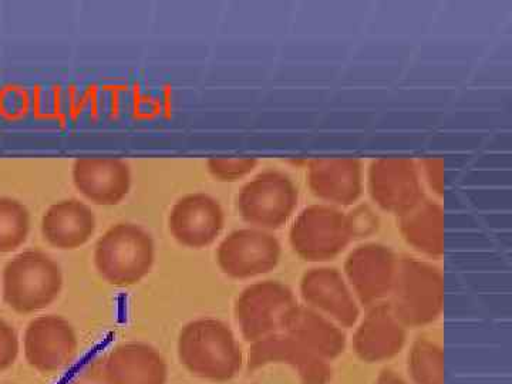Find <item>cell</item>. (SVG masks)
I'll use <instances>...</instances> for the list:
<instances>
[{"label":"cell","mask_w":512,"mask_h":384,"mask_svg":"<svg viewBox=\"0 0 512 384\" xmlns=\"http://www.w3.org/2000/svg\"><path fill=\"white\" fill-rule=\"evenodd\" d=\"M444 302V275L439 266L414 256H399L387 303L406 329L424 328L439 320Z\"/></svg>","instance_id":"2"},{"label":"cell","mask_w":512,"mask_h":384,"mask_svg":"<svg viewBox=\"0 0 512 384\" xmlns=\"http://www.w3.org/2000/svg\"><path fill=\"white\" fill-rule=\"evenodd\" d=\"M399 255L384 244L359 245L345 261L343 276L357 303L370 308L386 302L396 279Z\"/></svg>","instance_id":"9"},{"label":"cell","mask_w":512,"mask_h":384,"mask_svg":"<svg viewBox=\"0 0 512 384\" xmlns=\"http://www.w3.org/2000/svg\"><path fill=\"white\" fill-rule=\"evenodd\" d=\"M299 291L303 305L332 319L340 328H353L359 322V303L338 269L330 266L309 269L302 276Z\"/></svg>","instance_id":"12"},{"label":"cell","mask_w":512,"mask_h":384,"mask_svg":"<svg viewBox=\"0 0 512 384\" xmlns=\"http://www.w3.org/2000/svg\"><path fill=\"white\" fill-rule=\"evenodd\" d=\"M96 231L93 211L79 200H63L52 205L42 220L43 238L52 247L70 251L83 247Z\"/></svg>","instance_id":"20"},{"label":"cell","mask_w":512,"mask_h":384,"mask_svg":"<svg viewBox=\"0 0 512 384\" xmlns=\"http://www.w3.org/2000/svg\"><path fill=\"white\" fill-rule=\"evenodd\" d=\"M26 362L40 373L66 369L76 359L79 340L69 320L46 315L33 319L26 328Z\"/></svg>","instance_id":"11"},{"label":"cell","mask_w":512,"mask_h":384,"mask_svg":"<svg viewBox=\"0 0 512 384\" xmlns=\"http://www.w3.org/2000/svg\"><path fill=\"white\" fill-rule=\"evenodd\" d=\"M258 160L252 157L241 158H210L207 161L208 171L212 177L224 183H234L247 177L255 170Z\"/></svg>","instance_id":"24"},{"label":"cell","mask_w":512,"mask_h":384,"mask_svg":"<svg viewBox=\"0 0 512 384\" xmlns=\"http://www.w3.org/2000/svg\"><path fill=\"white\" fill-rule=\"evenodd\" d=\"M375 384H410L404 380L399 373L394 372L392 369H384L376 377Z\"/></svg>","instance_id":"28"},{"label":"cell","mask_w":512,"mask_h":384,"mask_svg":"<svg viewBox=\"0 0 512 384\" xmlns=\"http://www.w3.org/2000/svg\"><path fill=\"white\" fill-rule=\"evenodd\" d=\"M73 181L87 200L110 207L130 192V167L120 158H80L73 165Z\"/></svg>","instance_id":"17"},{"label":"cell","mask_w":512,"mask_h":384,"mask_svg":"<svg viewBox=\"0 0 512 384\" xmlns=\"http://www.w3.org/2000/svg\"><path fill=\"white\" fill-rule=\"evenodd\" d=\"M298 201V187L288 174L266 170L241 188L238 210L247 224L271 232L288 224Z\"/></svg>","instance_id":"7"},{"label":"cell","mask_w":512,"mask_h":384,"mask_svg":"<svg viewBox=\"0 0 512 384\" xmlns=\"http://www.w3.org/2000/svg\"><path fill=\"white\" fill-rule=\"evenodd\" d=\"M312 194L332 207H350L363 194V165L355 157L315 158L308 163Z\"/></svg>","instance_id":"15"},{"label":"cell","mask_w":512,"mask_h":384,"mask_svg":"<svg viewBox=\"0 0 512 384\" xmlns=\"http://www.w3.org/2000/svg\"><path fill=\"white\" fill-rule=\"evenodd\" d=\"M111 384H167L163 355L147 343H123L106 356Z\"/></svg>","instance_id":"18"},{"label":"cell","mask_w":512,"mask_h":384,"mask_svg":"<svg viewBox=\"0 0 512 384\" xmlns=\"http://www.w3.org/2000/svg\"><path fill=\"white\" fill-rule=\"evenodd\" d=\"M413 384H444V349L436 340H414L407 357Z\"/></svg>","instance_id":"22"},{"label":"cell","mask_w":512,"mask_h":384,"mask_svg":"<svg viewBox=\"0 0 512 384\" xmlns=\"http://www.w3.org/2000/svg\"><path fill=\"white\" fill-rule=\"evenodd\" d=\"M62 288V269L45 252H22L3 269V299L23 315L49 308Z\"/></svg>","instance_id":"4"},{"label":"cell","mask_w":512,"mask_h":384,"mask_svg":"<svg viewBox=\"0 0 512 384\" xmlns=\"http://www.w3.org/2000/svg\"><path fill=\"white\" fill-rule=\"evenodd\" d=\"M29 231L28 208L13 198H0V254H9L22 247Z\"/></svg>","instance_id":"23"},{"label":"cell","mask_w":512,"mask_h":384,"mask_svg":"<svg viewBox=\"0 0 512 384\" xmlns=\"http://www.w3.org/2000/svg\"><path fill=\"white\" fill-rule=\"evenodd\" d=\"M178 359L200 379L229 382L241 372L244 355L227 323L212 318L192 320L180 332Z\"/></svg>","instance_id":"1"},{"label":"cell","mask_w":512,"mask_h":384,"mask_svg":"<svg viewBox=\"0 0 512 384\" xmlns=\"http://www.w3.org/2000/svg\"><path fill=\"white\" fill-rule=\"evenodd\" d=\"M282 247L272 232L258 228L237 229L221 242L217 262L232 279H251L274 271Z\"/></svg>","instance_id":"10"},{"label":"cell","mask_w":512,"mask_h":384,"mask_svg":"<svg viewBox=\"0 0 512 384\" xmlns=\"http://www.w3.org/2000/svg\"><path fill=\"white\" fill-rule=\"evenodd\" d=\"M367 190L380 210L402 217L426 198L419 165L412 158L373 160L367 173Z\"/></svg>","instance_id":"8"},{"label":"cell","mask_w":512,"mask_h":384,"mask_svg":"<svg viewBox=\"0 0 512 384\" xmlns=\"http://www.w3.org/2000/svg\"><path fill=\"white\" fill-rule=\"evenodd\" d=\"M156 259L153 238L136 224L113 225L97 241L94 265L104 281L114 286L136 285L143 281Z\"/></svg>","instance_id":"3"},{"label":"cell","mask_w":512,"mask_h":384,"mask_svg":"<svg viewBox=\"0 0 512 384\" xmlns=\"http://www.w3.org/2000/svg\"><path fill=\"white\" fill-rule=\"evenodd\" d=\"M67 384H111L107 373L106 356H96L87 360Z\"/></svg>","instance_id":"26"},{"label":"cell","mask_w":512,"mask_h":384,"mask_svg":"<svg viewBox=\"0 0 512 384\" xmlns=\"http://www.w3.org/2000/svg\"><path fill=\"white\" fill-rule=\"evenodd\" d=\"M269 365H286L295 370L301 384H329L333 369L329 362L320 359L298 340L285 332L275 333L251 343L248 353V370L262 369Z\"/></svg>","instance_id":"13"},{"label":"cell","mask_w":512,"mask_h":384,"mask_svg":"<svg viewBox=\"0 0 512 384\" xmlns=\"http://www.w3.org/2000/svg\"><path fill=\"white\" fill-rule=\"evenodd\" d=\"M404 241L430 259L444 255V207L439 201L424 198L416 207L399 217Z\"/></svg>","instance_id":"21"},{"label":"cell","mask_w":512,"mask_h":384,"mask_svg":"<svg viewBox=\"0 0 512 384\" xmlns=\"http://www.w3.org/2000/svg\"><path fill=\"white\" fill-rule=\"evenodd\" d=\"M299 303L288 285L262 281L247 286L235 302V319L249 343L284 332L289 316Z\"/></svg>","instance_id":"6"},{"label":"cell","mask_w":512,"mask_h":384,"mask_svg":"<svg viewBox=\"0 0 512 384\" xmlns=\"http://www.w3.org/2000/svg\"><path fill=\"white\" fill-rule=\"evenodd\" d=\"M284 332L329 363L342 356L348 345L338 323L301 303L289 316Z\"/></svg>","instance_id":"19"},{"label":"cell","mask_w":512,"mask_h":384,"mask_svg":"<svg viewBox=\"0 0 512 384\" xmlns=\"http://www.w3.org/2000/svg\"><path fill=\"white\" fill-rule=\"evenodd\" d=\"M357 323L353 350L362 362H387L406 346V326L394 316L387 301L367 308L365 318Z\"/></svg>","instance_id":"16"},{"label":"cell","mask_w":512,"mask_h":384,"mask_svg":"<svg viewBox=\"0 0 512 384\" xmlns=\"http://www.w3.org/2000/svg\"><path fill=\"white\" fill-rule=\"evenodd\" d=\"M421 180L424 181L433 194L444 197V160L443 158H423L419 164Z\"/></svg>","instance_id":"27"},{"label":"cell","mask_w":512,"mask_h":384,"mask_svg":"<svg viewBox=\"0 0 512 384\" xmlns=\"http://www.w3.org/2000/svg\"><path fill=\"white\" fill-rule=\"evenodd\" d=\"M19 338L16 330L0 319V372L15 365L19 356Z\"/></svg>","instance_id":"25"},{"label":"cell","mask_w":512,"mask_h":384,"mask_svg":"<svg viewBox=\"0 0 512 384\" xmlns=\"http://www.w3.org/2000/svg\"><path fill=\"white\" fill-rule=\"evenodd\" d=\"M225 214L220 202L208 194L185 195L175 202L168 227L178 244L192 249L210 247L220 237Z\"/></svg>","instance_id":"14"},{"label":"cell","mask_w":512,"mask_h":384,"mask_svg":"<svg viewBox=\"0 0 512 384\" xmlns=\"http://www.w3.org/2000/svg\"><path fill=\"white\" fill-rule=\"evenodd\" d=\"M355 238L349 214L328 204L306 207L293 221L289 242L296 255L308 262L332 261Z\"/></svg>","instance_id":"5"}]
</instances>
